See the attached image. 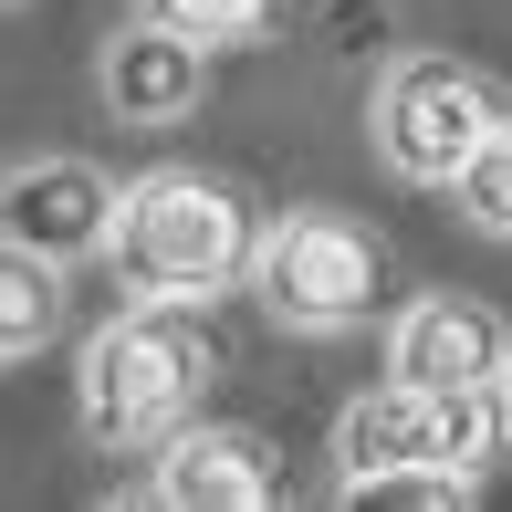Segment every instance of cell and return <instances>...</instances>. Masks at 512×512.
Wrapping results in <instances>:
<instances>
[{
  "mask_svg": "<svg viewBox=\"0 0 512 512\" xmlns=\"http://www.w3.org/2000/svg\"><path fill=\"white\" fill-rule=\"evenodd\" d=\"M209 377H220V335H209V304H168V293H136L126 314L84 345V429L95 450L136 460V450H168L178 429L199 418Z\"/></svg>",
  "mask_w": 512,
  "mask_h": 512,
  "instance_id": "1",
  "label": "cell"
},
{
  "mask_svg": "<svg viewBox=\"0 0 512 512\" xmlns=\"http://www.w3.org/2000/svg\"><path fill=\"white\" fill-rule=\"evenodd\" d=\"M502 439L492 387H418L387 377L335 418V460L345 471H398V460H439V471H481V450Z\"/></svg>",
  "mask_w": 512,
  "mask_h": 512,
  "instance_id": "5",
  "label": "cell"
},
{
  "mask_svg": "<svg viewBox=\"0 0 512 512\" xmlns=\"http://www.w3.org/2000/svg\"><path fill=\"white\" fill-rule=\"evenodd\" d=\"M502 356H512L502 314L471 304V293H418L387 324V377H418V387H492Z\"/></svg>",
  "mask_w": 512,
  "mask_h": 512,
  "instance_id": "7",
  "label": "cell"
},
{
  "mask_svg": "<svg viewBox=\"0 0 512 512\" xmlns=\"http://www.w3.org/2000/svg\"><path fill=\"white\" fill-rule=\"evenodd\" d=\"M251 209L199 168H147L115 199V283L168 293V304H220L230 283H251Z\"/></svg>",
  "mask_w": 512,
  "mask_h": 512,
  "instance_id": "2",
  "label": "cell"
},
{
  "mask_svg": "<svg viewBox=\"0 0 512 512\" xmlns=\"http://www.w3.org/2000/svg\"><path fill=\"white\" fill-rule=\"evenodd\" d=\"M251 293L272 324L293 335H345L377 304V241L335 209H283V220L251 241Z\"/></svg>",
  "mask_w": 512,
  "mask_h": 512,
  "instance_id": "3",
  "label": "cell"
},
{
  "mask_svg": "<svg viewBox=\"0 0 512 512\" xmlns=\"http://www.w3.org/2000/svg\"><path fill=\"white\" fill-rule=\"evenodd\" d=\"M345 502H356V512H377V502H398V512H460V502H471V471H439V460L345 471Z\"/></svg>",
  "mask_w": 512,
  "mask_h": 512,
  "instance_id": "11",
  "label": "cell"
},
{
  "mask_svg": "<svg viewBox=\"0 0 512 512\" xmlns=\"http://www.w3.org/2000/svg\"><path fill=\"white\" fill-rule=\"evenodd\" d=\"M492 126H502L492 84H481L471 63H450V53L387 63V74H377V105H366V136H377V157L408 178V189H450L460 157H471Z\"/></svg>",
  "mask_w": 512,
  "mask_h": 512,
  "instance_id": "4",
  "label": "cell"
},
{
  "mask_svg": "<svg viewBox=\"0 0 512 512\" xmlns=\"http://www.w3.org/2000/svg\"><path fill=\"white\" fill-rule=\"evenodd\" d=\"M53 324H63V262L0 230V356L53 345Z\"/></svg>",
  "mask_w": 512,
  "mask_h": 512,
  "instance_id": "10",
  "label": "cell"
},
{
  "mask_svg": "<svg viewBox=\"0 0 512 512\" xmlns=\"http://www.w3.org/2000/svg\"><path fill=\"white\" fill-rule=\"evenodd\" d=\"M492 408H502V439H512V356H502V377H492Z\"/></svg>",
  "mask_w": 512,
  "mask_h": 512,
  "instance_id": "14",
  "label": "cell"
},
{
  "mask_svg": "<svg viewBox=\"0 0 512 512\" xmlns=\"http://www.w3.org/2000/svg\"><path fill=\"white\" fill-rule=\"evenodd\" d=\"M115 178L95 168V157H32V168L0 178V230L32 251H53V262H84V251L115 241Z\"/></svg>",
  "mask_w": 512,
  "mask_h": 512,
  "instance_id": "6",
  "label": "cell"
},
{
  "mask_svg": "<svg viewBox=\"0 0 512 512\" xmlns=\"http://www.w3.org/2000/svg\"><path fill=\"white\" fill-rule=\"evenodd\" d=\"M168 512H272V460H262V439H241V429H178L168 450H157V481H147Z\"/></svg>",
  "mask_w": 512,
  "mask_h": 512,
  "instance_id": "9",
  "label": "cell"
},
{
  "mask_svg": "<svg viewBox=\"0 0 512 512\" xmlns=\"http://www.w3.org/2000/svg\"><path fill=\"white\" fill-rule=\"evenodd\" d=\"M209 95V42L178 32V21H136V32L105 42V105L115 126H178Z\"/></svg>",
  "mask_w": 512,
  "mask_h": 512,
  "instance_id": "8",
  "label": "cell"
},
{
  "mask_svg": "<svg viewBox=\"0 0 512 512\" xmlns=\"http://www.w3.org/2000/svg\"><path fill=\"white\" fill-rule=\"evenodd\" d=\"M157 21H178V32H199V42H251L272 21V0H157Z\"/></svg>",
  "mask_w": 512,
  "mask_h": 512,
  "instance_id": "13",
  "label": "cell"
},
{
  "mask_svg": "<svg viewBox=\"0 0 512 512\" xmlns=\"http://www.w3.org/2000/svg\"><path fill=\"white\" fill-rule=\"evenodd\" d=\"M450 199H460V220H471V230H492V241H512V115H502L492 136H481L471 157H460Z\"/></svg>",
  "mask_w": 512,
  "mask_h": 512,
  "instance_id": "12",
  "label": "cell"
}]
</instances>
